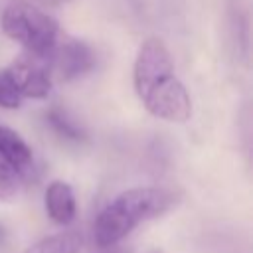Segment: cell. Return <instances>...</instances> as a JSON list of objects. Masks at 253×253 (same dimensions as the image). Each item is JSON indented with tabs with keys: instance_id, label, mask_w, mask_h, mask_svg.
Returning a JSON list of instances; mask_svg holds the SVG:
<instances>
[{
	"instance_id": "6da1fadb",
	"label": "cell",
	"mask_w": 253,
	"mask_h": 253,
	"mask_svg": "<svg viewBox=\"0 0 253 253\" xmlns=\"http://www.w3.org/2000/svg\"><path fill=\"white\" fill-rule=\"evenodd\" d=\"M132 85L144 109L168 123H186L192 115V99L174 73V59L162 38H146L136 53Z\"/></svg>"
},
{
	"instance_id": "7a4b0ae2",
	"label": "cell",
	"mask_w": 253,
	"mask_h": 253,
	"mask_svg": "<svg viewBox=\"0 0 253 253\" xmlns=\"http://www.w3.org/2000/svg\"><path fill=\"white\" fill-rule=\"evenodd\" d=\"M176 204V194L166 188L138 186L115 196L93 223V239L99 247H111L134 231L140 223L166 213Z\"/></svg>"
},
{
	"instance_id": "3957f363",
	"label": "cell",
	"mask_w": 253,
	"mask_h": 253,
	"mask_svg": "<svg viewBox=\"0 0 253 253\" xmlns=\"http://www.w3.org/2000/svg\"><path fill=\"white\" fill-rule=\"evenodd\" d=\"M0 24L2 32L10 40L20 43L28 55L42 59L45 63L49 61L63 34L57 22L51 16H47L42 8L18 2H10L4 8Z\"/></svg>"
},
{
	"instance_id": "277c9868",
	"label": "cell",
	"mask_w": 253,
	"mask_h": 253,
	"mask_svg": "<svg viewBox=\"0 0 253 253\" xmlns=\"http://www.w3.org/2000/svg\"><path fill=\"white\" fill-rule=\"evenodd\" d=\"M6 75L14 83L16 91L20 97H30V99H45L51 93L53 79L51 71L45 61L36 59L28 53L18 55L6 69Z\"/></svg>"
},
{
	"instance_id": "5b68a950",
	"label": "cell",
	"mask_w": 253,
	"mask_h": 253,
	"mask_svg": "<svg viewBox=\"0 0 253 253\" xmlns=\"http://www.w3.org/2000/svg\"><path fill=\"white\" fill-rule=\"evenodd\" d=\"M93 65H95L93 49L85 42L65 36V34H61V38L47 61L49 71H53L63 81H71V79L85 75L87 71L93 69Z\"/></svg>"
},
{
	"instance_id": "8992f818",
	"label": "cell",
	"mask_w": 253,
	"mask_h": 253,
	"mask_svg": "<svg viewBox=\"0 0 253 253\" xmlns=\"http://www.w3.org/2000/svg\"><path fill=\"white\" fill-rule=\"evenodd\" d=\"M0 156L18 172V176L28 182L34 176V152L28 142L14 128L0 125Z\"/></svg>"
},
{
	"instance_id": "52a82bcc",
	"label": "cell",
	"mask_w": 253,
	"mask_h": 253,
	"mask_svg": "<svg viewBox=\"0 0 253 253\" xmlns=\"http://www.w3.org/2000/svg\"><path fill=\"white\" fill-rule=\"evenodd\" d=\"M43 204L49 219L55 221L57 225H69L77 215V202L73 188L63 180H53L45 188Z\"/></svg>"
},
{
	"instance_id": "ba28073f",
	"label": "cell",
	"mask_w": 253,
	"mask_h": 253,
	"mask_svg": "<svg viewBox=\"0 0 253 253\" xmlns=\"http://www.w3.org/2000/svg\"><path fill=\"white\" fill-rule=\"evenodd\" d=\"M81 245L83 235L77 229H65L36 241L24 253H79Z\"/></svg>"
},
{
	"instance_id": "9c48e42d",
	"label": "cell",
	"mask_w": 253,
	"mask_h": 253,
	"mask_svg": "<svg viewBox=\"0 0 253 253\" xmlns=\"http://www.w3.org/2000/svg\"><path fill=\"white\" fill-rule=\"evenodd\" d=\"M45 121H47V125H49L61 138H65V140L79 142V140L85 138L83 128L77 126V125H75L63 111H59V109H51V111L45 115Z\"/></svg>"
},
{
	"instance_id": "30bf717a",
	"label": "cell",
	"mask_w": 253,
	"mask_h": 253,
	"mask_svg": "<svg viewBox=\"0 0 253 253\" xmlns=\"http://www.w3.org/2000/svg\"><path fill=\"white\" fill-rule=\"evenodd\" d=\"M24 180L18 176V172L0 156V200H14L22 188Z\"/></svg>"
},
{
	"instance_id": "8fae6325",
	"label": "cell",
	"mask_w": 253,
	"mask_h": 253,
	"mask_svg": "<svg viewBox=\"0 0 253 253\" xmlns=\"http://www.w3.org/2000/svg\"><path fill=\"white\" fill-rule=\"evenodd\" d=\"M22 105V97L16 91L14 83L6 75L4 69H0V107L2 109H18Z\"/></svg>"
},
{
	"instance_id": "7c38bea8",
	"label": "cell",
	"mask_w": 253,
	"mask_h": 253,
	"mask_svg": "<svg viewBox=\"0 0 253 253\" xmlns=\"http://www.w3.org/2000/svg\"><path fill=\"white\" fill-rule=\"evenodd\" d=\"M12 2H18V4H30V6H38V8H42V6H59V4H63V2H67V0H12Z\"/></svg>"
},
{
	"instance_id": "4fadbf2b",
	"label": "cell",
	"mask_w": 253,
	"mask_h": 253,
	"mask_svg": "<svg viewBox=\"0 0 253 253\" xmlns=\"http://www.w3.org/2000/svg\"><path fill=\"white\" fill-rule=\"evenodd\" d=\"M4 235H6V231H4V227L0 225V243H2V239H4Z\"/></svg>"
},
{
	"instance_id": "5bb4252c",
	"label": "cell",
	"mask_w": 253,
	"mask_h": 253,
	"mask_svg": "<svg viewBox=\"0 0 253 253\" xmlns=\"http://www.w3.org/2000/svg\"><path fill=\"white\" fill-rule=\"evenodd\" d=\"M146 253H162L160 249H150V251H146Z\"/></svg>"
}]
</instances>
